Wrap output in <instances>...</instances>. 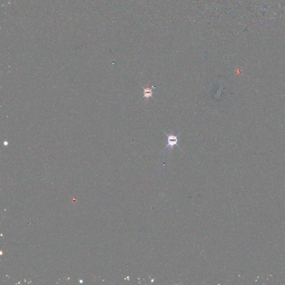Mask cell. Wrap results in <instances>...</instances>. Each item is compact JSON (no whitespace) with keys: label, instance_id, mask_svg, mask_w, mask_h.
I'll use <instances>...</instances> for the list:
<instances>
[{"label":"cell","instance_id":"1","mask_svg":"<svg viewBox=\"0 0 285 285\" xmlns=\"http://www.w3.org/2000/svg\"><path fill=\"white\" fill-rule=\"evenodd\" d=\"M166 135H167V138H168V140H167L168 141V144L166 145L165 148H167L169 147L171 150H173L174 145H177V146H179L178 145V136L174 135L173 134V132H171L169 134H166Z\"/></svg>","mask_w":285,"mask_h":285},{"label":"cell","instance_id":"2","mask_svg":"<svg viewBox=\"0 0 285 285\" xmlns=\"http://www.w3.org/2000/svg\"><path fill=\"white\" fill-rule=\"evenodd\" d=\"M153 86H152L151 88H149V86H147L146 88H143V98H145L147 101L150 98H154L153 96Z\"/></svg>","mask_w":285,"mask_h":285}]
</instances>
